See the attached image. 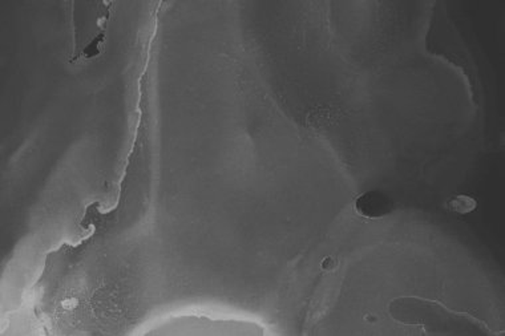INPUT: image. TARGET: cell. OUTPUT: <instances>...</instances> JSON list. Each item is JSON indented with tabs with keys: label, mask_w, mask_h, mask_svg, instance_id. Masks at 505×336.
Listing matches in <instances>:
<instances>
[{
	"label": "cell",
	"mask_w": 505,
	"mask_h": 336,
	"mask_svg": "<svg viewBox=\"0 0 505 336\" xmlns=\"http://www.w3.org/2000/svg\"><path fill=\"white\" fill-rule=\"evenodd\" d=\"M355 210L364 218L379 220L391 213L392 202L383 193H363L355 200Z\"/></svg>",
	"instance_id": "cell-1"
},
{
	"label": "cell",
	"mask_w": 505,
	"mask_h": 336,
	"mask_svg": "<svg viewBox=\"0 0 505 336\" xmlns=\"http://www.w3.org/2000/svg\"><path fill=\"white\" fill-rule=\"evenodd\" d=\"M448 206L452 211H457L459 214H467V213L473 211L477 206V204L473 198L468 195H457L450 200Z\"/></svg>",
	"instance_id": "cell-2"
}]
</instances>
